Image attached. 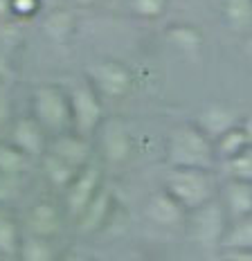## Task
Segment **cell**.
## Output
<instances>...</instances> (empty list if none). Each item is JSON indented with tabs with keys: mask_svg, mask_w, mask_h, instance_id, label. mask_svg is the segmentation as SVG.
Returning a JSON list of instances; mask_svg holds the SVG:
<instances>
[{
	"mask_svg": "<svg viewBox=\"0 0 252 261\" xmlns=\"http://www.w3.org/2000/svg\"><path fill=\"white\" fill-rule=\"evenodd\" d=\"M167 162L171 169H205L214 171L218 158L214 140L198 124H178L167 138Z\"/></svg>",
	"mask_w": 252,
	"mask_h": 261,
	"instance_id": "cell-1",
	"label": "cell"
},
{
	"mask_svg": "<svg viewBox=\"0 0 252 261\" xmlns=\"http://www.w3.org/2000/svg\"><path fill=\"white\" fill-rule=\"evenodd\" d=\"M30 113L50 138L72 130L68 90L61 84H38L30 92Z\"/></svg>",
	"mask_w": 252,
	"mask_h": 261,
	"instance_id": "cell-2",
	"label": "cell"
},
{
	"mask_svg": "<svg viewBox=\"0 0 252 261\" xmlns=\"http://www.w3.org/2000/svg\"><path fill=\"white\" fill-rule=\"evenodd\" d=\"M162 189L187 214L216 200L214 171H205V169H171L164 178Z\"/></svg>",
	"mask_w": 252,
	"mask_h": 261,
	"instance_id": "cell-3",
	"label": "cell"
},
{
	"mask_svg": "<svg viewBox=\"0 0 252 261\" xmlns=\"http://www.w3.org/2000/svg\"><path fill=\"white\" fill-rule=\"evenodd\" d=\"M70 99V113H72V130L86 138H95L99 126L106 119L104 97L86 77L65 86Z\"/></svg>",
	"mask_w": 252,
	"mask_h": 261,
	"instance_id": "cell-4",
	"label": "cell"
},
{
	"mask_svg": "<svg viewBox=\"0 0 252 261\" xmlns=\"http://www.w3.org/2000/svg\"><path fill=\"white\" fill-rule=\"evenodd\" d=\"M106 185V176H104V162L99 158H95L92 162L77 171L72 182L68 185V189L61 194V205L63 212L68 216V221H74L81 212L86 210V205L97 196V192Z\"/></svg>",
	"mask_w": 252,
	"mask_h": 261,
	"instance_id": "cell-5",
	"label": "cell"
},
{
	"mask_svg": "<svg viewBox=\"0 0 252 261\" xmlns=\"http://www.w3.org/2000/svg\"><path fill=\"white\" fill-rule=\"evenodd\" d=\"M65 219L68 216L63 212V205L50 196H43L25 210V214L20 216V225H23V234H34L57 241L63 232Z\"/></svg>",
	"mask_w": 252,
	"mask_h": 261,
	"instance_id": "cell-6",
	"label": "cell"
},
{
	"mask_svg": "<svg viewBox=\"0 0 252 261\" xmlns=\"http://www.w3.org/2000/svg\"><path fill=\"white\" fill-rule=\"evenodd\" d=\"M86 79L104 99H122L133 88V74L117 59H97L86 70Z\"/></svg>",
	"mask_w": 252,
	"mask_h": 261,
	"instance_id": "cell-7",
	"label": "cell"
},
{
	"mask_svg": "<svg viewBox=\"0 0 252 261\" xmlns=\"http://www.w3.org/2000/svg\"><path fill=\"white\" fill-rule=\"evenodd\" d=\"M185 225H187L189 237L196 243H200V246H214V243H218L221 246L230 221H228V214L223 210L221 200L216 198L198 210L189 212L187 219H185Z\"/></svg>",
	"mask_w": 252,
	"mask_h": 261,
	"instance_id": "cell-8",
	"label": "cell"
},
{
	"mask_svg": "<svg viewBox=\"0 0 252 261\" xmlns=\"http://www.w3.org/2000/svg\"><path fill=\"white\" fill-rule=\"evenodd\" d=\"M5 140H9L18 151H23L32 162H38L47 153V149H50V135L32 117V113L16 115L7 135H5Z\"/></svg>",
	"mask_w": 252,
	"mask_h": 261,
	"instance_id": "cell-9",
	"label": "cell"
},
{
	"mask_svg": "<svg viewBox=\"0 0 252 261\" xmlns=\"http://www.w3.org/2000/svg\"><path fill=\"white\" fill-rule=\"evenodd\" d=\"M97 158L104 162V165H122V162L129 160L131 155V135L126 130V124L119 122V119H104V124L97 130Z\"/></svg>",
	"mask_w": 252,
	"mask_h": 261,
	"instance_id": "cell-10",
	"label": "cell"
},
{
	"mask_svg": "<svg viewBox=\"0 0 252 261\" xmlns=\"http://www.w3.org/2000/svg\"><path fill=\"white\" fill-rule=\"evenodd\" d=\"M115 207H117V198H115V192L108 185L97 192V196L86 205V210L81 212L79 216L72 221L77 234L81 237H92V234H99L104 227L111 223Z\"/></svg>",
	"mask_w": 252,
	"mask_h": 261,
	"instance_id": "cell-11",
	"label": "cell"
},
{
	"mask_svg": "<svg viewBox=\"0 0 252 261\" xmlns=\"http://www.w3.org/2000/svg\"><path fill=\"white\" fill-rule=\"evenodd\" d=\"M47 151L57 158H61L63 162H68L74 169H84L88 162H92L97 158V149H95L92 138L79 135L74 130H68V133L57 135V138H50V149Z\"/></svg>",
	"mask_w": 252,
	"mask_h": 261,
	"instance_id": "cell-12",
	"label": "cell"
},
{
	"mask_svg": "<svg viewBox=\"0 0 252 261\" xmlns=\"http://www.w3.org/2000/svg\"><path fill=\"white\" fill-rule=\"evenodd\" d=\"M144 216L149 219L153 225L160 227H176L183 225L185 219H187V212H185L176 200L171 198L164 189L151 194L144 203Z\"/></svg>",
	"mask_w": 252,
	"mask_h": 261,
	"instance_id": "cell-13",
	"label": "cell"
},
{
	"mask_svg": "<svg viewBox=\"0 0 252 261\" xmlns=\"http://www.w3.org/2000/svg\"><path fill=\"white\" fill-rule=\"evenodd\" d=\"M221 205L228 214V221H241L252 214V185L243 180H230L221 189Z\"/></svg>",
	"mask_w": 252,
	"mask_h": 261,
	"instance_id": "cell-14",
	"label": "cell"
},
{
	"mask_svg": "<svg viewBox=\"0 0 252 261\" xmlns=\"http://www.w3.org/2000/svg\"><path fill=\"white\" fill-rule=\"evenodd\" d=\"M36 165L41 167V173H43V178H45V182L50 185V189H54V192H59V194H63L65 189H68V185L72 182V178L77 176V171H79V169H74V167H70L68 162H63L61 158L50 153V151H47Z\"/></svg>",
	"mask_w": 252,
	"mask_h": 261,
	"instance_id": "cell-15",
	"label": "cell"
},
{
	"mask_svg": "<svg viewBox=\"0 0 252 261\" xmlns=\"http://www.w3.org/2000/svg\"><path fill=\"white\" fill-rule=\"evenodd\" d=\"M23 241V225L12 207H0V254L14 261L18 246Z\"/></svg>",
	"mask_w": 252,
	"mask_h": 261,
	"instance_id": "cell-16",
	"label": "cell"
},
{
	"mask_svg": "<svg viewBox=\"0 0 252 261\" xmlns=\"http://www.w3.org/2000/svg\"><path fill=\"white\" fill-rule=\"evenodd\" d=\"M252 144V135L248 133L245 124H234L232 128H228L223 135H218L214 140V149L218 162H228L232 158H237L241 151H245Z\"/></svg>",
	"mask_w": 252,
	"mask_h": 261,
	"instance_id": "cell-17",
	"label": "cell"
},
{
	"mask_svg": "<svg viewBox=\"0 0 252 261\" xmlns=\"http://www.w3.org/2000/svg\"><path fill=\"white\" fill-rule=\"evenodd\" d=\"M14 261H61V259H59L57 241L41 239L34 234H23V241H20Z\"/></svg>",
	"mask_w": 252,
	"mask_h": 261,
	"instance_id": "cell-18",
	"label": "cell"
},
{
	"mask_svg": "<svg viewBox=\"0 0 252 261\" xmlns=\"http://www.w3.org/2000/svg\"><path fill=\"white\" fill-rule=\"evenodd\" d=\"M221 14L230 32L234 34L252 32V0H223Z\"/></svg>",
	"mask_w": 252,
	"mask_h": 261,
	"instance_id": "cell-19",
	"label": "cell"
},
{
	"mask_svg": "<svg viewBox=\"0 0 252 261\" xmlns=\"http://www.w3.org/2000/svg\"><path fill=\"white\" fill-rule=\"evenodd\" d=\"M77 16L65 7H57L43 18V34L52 43H65L74 34Z\"/></svg>",
	"mask_w": 252,
	"mask_h": 261,
	"instance_id": "cell-20",
	"label": "cell"
},
{
	"mask_svg": "<svg viewBox=\"0 0 252 261\" xmlns=\"http://www.w3.org/2000/svg\"><path fill=\"white\" fill-rule=\"evenodd\" d=\"M221 246L228 252H250L252 250V214L228 225Z\"/></svg>",
	"mask_w": 252,
	"mask_h": 261,
	"instance_id": "cell-21",
	"label": "cell"
},
{
	"mask_svg": "<svg viewBox=\"0 0 252 261\" xmlns=\"http://www.w3.org/2000/svg\"><path fill=\"white\" fill-rule=\"evenodd\" d=\"M32 165H36V162H32L30 158H27L23 151L16 149L9 140H5V138L0 140V173L23 178L25 173L30 171Z\"/></svg>",
	"mask_w": 252,
	"mask_h": 261,
	"instance_id": "cell-22",
	"label": "cell"
},
{
	"mask_svg": "<svg viewBox=\"0 0 252 261\" xmlns=\"http://www.w3.org/2000/svg\"><path fill=\"white\" fill-rule=\"evenodd\" d=\"M196 124H198V126L205 130L212 140H216L218 135H223L228 128H232L234 124H239V122L234 119L232 113L225 111V108L210 106L207 111H203V115L198 117V122H196Z\"/></svg>",
	"mask_w": 252,
	"mask_h": 261,
	"instance_id": "cell-23",
	"label": "cell"
},
{
	"mask_svg": "<svg viewBox=\"0 0 252 261\" xmlns=\"http://www.w3.org/2000/svg\"><path fill=\"white\" fill-rule=\"evenodd\" d=\"M167 39L171 41V45H176L183 52H191L200 45L203 36L194 25H171L167 32Z\"/></svg>",
	"mask_w": 252,
	"mask_h": 261,
	"instance_id": "cell-24",
	"label": "cell"
},
{
	"mask_svg": "<svg viewBox=\"0 0 252 261\" xmlns=\"http://www.w3.org/2000/svg\"><path fill=\"white\" fill-rule=\"evenodd\" d=\"M126 7L131 14L144 20H158L162 18L169 7V0H126Z\"/></svg>",
	"mask_w": 252,
	"mask_h": 261,
	"instance_id": "cell-25",
	"label": "cell"
},
{
	"mask_svg": "<svg viewBox=\"0 0 252 261\" xmlns=\"http://www.w3.org/2000/svg\"><path fill=\"white\" fill-rule=\"evenodd\" d=\"M223 165H225L230 178H234V180H243V182H250V185H252V144H250L245 151H241L237 158H232V160L223 162Z\"/></svg>",
	"mask_w": 252,
	"mask_h": 261,
	"instance_id": "cell-26",
	"label": "cell"
},
{
	"mask_svg": "<svg viewBox=\"0 0 252 261\" xmlns=\"http://www.w3.org/2000/svg\"><path fill=\"white\" fill-rule=\"evenodd\" d=\"M16 113H14V95H12V84L0 81V140L7 135L12 126Z\"/></svg>",
	"mask_w": 252,
	"mask_h": 261,
	"instance_id": "cell-27",
	"label": "cell"
},
{
	"mask_svg": "<svg viewBox=\"0 0 252 261\" xmlns=\"http://www.w3.org/2000/svg\"><path fill=\"white\" fill-rule=\"evenodd\" d=\"M43 0H9V16L14 23H25L41 14Z\"/></svg>",
	"mask_w": 252,
	"mask_h": 261,
	"instance_id": "cell-28",
	"label": "cell"
},
{
	"mask_svg": "<svg viewBox=\"0 0 252 261\" xmlns=\"http://www.w3.org/2000/svg\"><path fill=\"white\" fill-rule=\"evenodd\" d=\"M23 189V178L0 173V207H12Z\"/></svg>",
	"mask_w": 252,
	"mask_h": 261,
	"instance_id": "cell-29",
	"label": "cell"
},
{
	"mask_svg": "<svg viewBox=\"0 0 252 261\" xmlns=\"http://www.w3.org/2000/svg\"><path fill=\"white\" fill-rule=\"evenodd\" d=\"M14 74H16V70H14L12 61L7 59V54H5V52H0V81H7V84H12Z\"/></svg>",
	"mask_w": 252,
	"mask_h": 261,
	"instance_id": "cell-30",
	"label": "cell"
},
{
	"mask_svg": "<svg viewBox=\"0 0 252 261\" xmlns=\"http://www.w3.org/2000/svg\"><path fill=\"white\" fill-rule=\"evenodd\" d=\"M7 20H12V16H9V0H0V23H7Z\"/></svg>",
	"mask_w": 252,
	"mask_h": 261,
	"instance_id": "cell-31",
	"label": "cell"
},
{
	"mask_svg": "<svg viewBox=\"0 0 252 261\" xmlns=\"http://www.w3.org/2000/svg\"><path fill=\"white\" fill-rule=\"evenodd\" d=\"M230 261H252V250L250 252H228Z\"/></svg>",
	"mask_w": 252,
	"mask_h": 261,
	"instance_id": "cell-32",
	"label": "cell"
},
{
	"mask_svg": "<svg viewBox=\"0 0 252 261\" xmlns=\"http://www.w3.org/2000/svg\"><path fill=\"white\" fill-rule=\"evenodd\" d=\"M77 5H90V3H95V0H74Z\"/></svg>",
	"mask_w": 252,
	"mask_h": 261,
	"instance_id": "cell-33",
	"label": "cell"
},
{
	"mask_svg": "<svg viewBox=\"0 0 252 261\" xmlns=\"http://www.w3.org/2000/svg\"><path fill=\"white\" fill-rule=\"evenodd\" d=\"M245 128H248V133L252 135V119H250V122H248V124H245Z\"/></svg>",
	"mask_w": 252,
	"mask_h": 261,
	"instance_id": "cell-34",
	"label": "cell"
},
{
	"mask_svg": "<svg viewBox=\"0 0 252 261\" xmlns=\"http://www.w3.org/2000/svg\"><path fill=\"white\" fill-rule=\"evenodd\" d=\"M0 261H9V259H5V257H3V254H0Z\"/></svg>",
	"mask_w": 252,
	"mask_h": 261,
	"instance_id": "cell-35",
	"label": "cell"
},
{
	"mask_svg": "<svg viewBox=\"0 0 252 261\" xmlns=\"http://www.w3.org/2000/svg\"><path fill=\"white\" fill-rule=\"evenodd\" d=\"M84 261H90V259H84Z\"/></svg>",
	"mask_w": 252,
	"mask_h": 261,
	"instance_id": "cell-36",
	"label": "cell"
}]
</instances>
